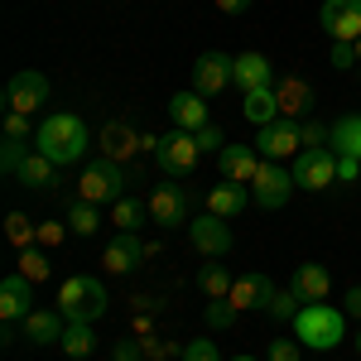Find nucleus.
I'll list each match as a JSON object with an SVG mask.
<instances>
[{
	"label": "nucleus",
	"mask_w": 361,
	"mask_h": 361,
	"mask_svg": "<svg viewBox=\"0 0 361 361\" xmlns=\"http://www.w3.org/2000/svg\"><path fill=\"white\" fill-rule=\"evenodd\" d=\"M87 145H92V135H87V121H82V116L54 111V116H44V121L34 126V149H39V154H49L58 169L82 164V159H87Z\"/></svg>",
	"instance_id": "nucleus-1"
},
{
	"label": "nucleus",
	"mask_w": 361,
	"mask_h": 361,
	"mask_svg": "<svg viewBox=\"0 0 361 361\" xmlns=\"http://www.w3.org/2000/svg\"><path fill=\"white\" fill-rule=\"evenodd\" d=\"M294 337H299V347H308V352H333V347H342V337H347V313H342V304H304L299 308V318H294Z\"/></svg>",
	"instance_id": "nucleus-2"
},
{
	"label": "nucleus",
	"mask_w": 361,
	"mask_h": 361,
	"mask_svg": "<svg viewBox=\"0 0 361 361\" xmlns=\"http://www.w3.org/2000/svg\"><path fill=\"white\" fill-rule=\"evenodd\" d=\"M58 308L68 323H97L106 313V284L97 275H68L58 284Z\"/></svg>",
	"instance_id": "nucleus-3"
},
{
	"label": "nucleus",
	"mask_w": 361,
	"mask_h": 361,
	"mask_svg": "<svg viewBox=\"0 0 361 361\" xmlns=\"http://www.w3.org/2000/svg\"><path fill=\"white\" fill-rule=\"evenodd\" d=\"M126 183H130L126 169L102 154V159H92V164L82 169V178H78V197H82V202H97V207H102V202H121V197H126Z\"/></svg>",
	"instance_id": "nucleus-4"
},
{
	"label": "nucleus",
	"mask_w": 361,
	"mask_h": 361,
	"mask_svg": "<svg viewBox=\"0 0 361 361\" xmlns=\"http://www.w3.org/2000/svg\"><path fill=\"white\" fill-rule=\"evenodd\" d=\"M149 222L164 226V231H178L183 222H193V188L188 183H159L149 193Z\"/></svg>",
	"instance_id": "nucleus-5"
},
{
	"label": "nucleus",
	"mask_w": 361,
	"mask_h": 361,
	"mask_svg": "<svg viewBox=\"0 0 361 361\" xmlns=\"http://www.w3.org/2000/svg\"><path fill=\"white\" fill-rule=\"evenodd\" d=\"M246 188H250V197H255L265 212H279V207L294 197V188H299V183H294V173H289L284 164H275V159H260V169H255V178H250Z\"/></svg>",
	"instance_id": "nucleus-6"
},
{
	"label": "nucleus",
	"mask_w": 361,
	"mask_h": 361,
	"mask_svg": "<svg viewBox=\"0 0 361 361\" xmlns=\"http://www.w3.org/2000/svg\"><path fill=\"white\" fill-rule=\"evenodd\" d=\"M289 173H294V183H299L304 193H323V188L337 183V154L328 145H323V149H299L294 164H289Z\"/></svg>",
	"instance_id": "nucleus-7"
},
{
	"label": "nucleus",
	"mask_w": 361,
	"mask_h": 361,
	"mask_svg": "<svg viewBox=\"0 0 361 361\" xmlns=\"http://www.w3.org/2000/svg\"><path fill=\"white\" fill-rule=\"evenodd\" d=\"M197 159H202V149H197L193 130H173V135H164L159 149H154V164H159V173H169V178H188Z\"/></svg>",
	"instance_id": "nucleus-8"
},
{
	"label": "nucleus",
	"mask_w": 361,
	"mask_h": 361,
	"mask_svg": "<svg viewBox=\"0 0 361 361\" xmlns=\"http://www.w3.org/2000/svg\"><path fill=\"white\" fill-rule=\"evenodd\" d=\"M318 25L333 44H357L361 39V0H323Z\"/></svg>",
	"instance_id": "nucleus-9"
},
{
	"label": "nucleus",
	"mask_w": 361,
	"mask_h": 361,
	"mask_svg": "<svg viewBox=\"0 0 361 361\" xmlns=\"http://www.w3.org/2000/svg\"><path fill=\"white\" fill-rule=\"evenodd\" d=\"M44 102H49V78H44L39 68H25V73H15V78L5 82V111L34 116Z\"/></svg>",
	"instance_id": "nucleus-10"
},
{
	"label": "nucleus",
	"mask_w": 361,
	"mask_h": 361,
	"mask_svg": "<svg viewBox=\"0 0 361 361\" xmlns=\"http://www.w3.org/2000/svg\"><path fill=\"white\" fill-rule=\"evenodd\" d=\"M188 246L197 255H207V260H222L226 250H231V226H226V217H217V212L193 217L188 222Z\"/></svg>",
	"instance_id": "nucleus-11"
},
{
	"label": "nucleus",
	"mask_w": 361,
	"mask_h": 361,
	"mask_svg": "<svg viewBox=\"0 0 361 361\" xmlns=\"http://www.w3.org/2000/svg\"><path fill=\"white\" fill-rule=\"evenodd\" d=\"M304 149V140H299V121H284L279 116L275 126H260V140H255V154L260 159H294Z\"/></svg>",
	"instance_id": "nucleus-12"
},
{
	"label": "nucleus",
	"mask_w": 361,
	"mask_h": 361,
	"mask_svg": "<svg viewBox=\"0 0 361 361\" xmlns=\"http://www.w3.org/2000/svg\"><path fill=\"white\" fill-rule=\"evenodd\" d=\"M231 73H236V58L231 54H197L193 58V92L217 97V92L231 87Z\"/></svg>",
	"instance_id": "nucleus-13"
},
{
	"label": "nucleus",
	"mask_w": 361,
	"mask_h": 361,
	"mask_svg": "<svg viewBox=\"0 0 361 361\" xmlns=\"http://www.w3.org/2000/svg\"><path fill=\"white\" fill-rule=\"evenodd\" d=\"M34 313V279H25L20 270L0 279V318L5 323H25Z\"/></svg>",
	"instance_id": "nucleus-14"
},
{
	"label": "nucleus",
	"mask_w": 361,
	"mask_h": 361,
	"mask_svg": "<svg viewBox=\"0 0 361 361\" xmlns=\"http://www.w3.org/2000/svg\"><path fill=\"white\" fill-rule=\"evenodd\" d=\"M289 289H294L304 304H323V299L333 294V270H328L323 260H304V265H294Z\"/></svg>",
	"instance_id": "nucleus-15"
},
{
	"label": "nucleus",
	"mask_w": 361,
	"mask_h": 361,
	"mask_svg": "<svg viewBox=\"0 0 361 361\" xmlns=\"http://www.w3.org/2000/svg\"><path fill=\"white\" fill-rule=\"evenodd\" d=\"M270 299H275V284H270V275H241L236 284H231V294H226V304L236 308V313H250V308H270Z\"/></svg>",
	"instance_id": "nucleus-16"
},
{
	"label": "nucleus",
	"mask_w": 361,
	"mask_h": 361,
	"mask_svg": "<svg viewBox=\"0 0 361 361\" xmlns=\"http://www.w3.org/2000/svg\"><path fill=\"white\" fill-rule=\"evenodd\" d=\"M149 255V246L140 241L135 231H121L116 241H106V255H102V265H106V275H130L140 260Z\"/></svg>",
	"instance_id": "nucleus-17"
},
{
	"label": "nucleus",
	"mask_w": 361,
	"mask_h": 361,
	"mask_svg": "<svg viewBox=\"0 0 361 361\" xmlns=\"http://www.w3.org/2000/svg\"><path fill=\"white\" fill-rule=\"evenodd\" d=\"M169 121H173V130H202L212 116H207V97L202 92H173L169 97Z\"/></svg>",
	"instance_id": "nucleus-18"
},
{
	"label": "nucleus",
	"mask_w": 361,
	"mask_h": 361,
	"mask_svg": "<svg viewBox=\"0 0 361 361\" xmlns=\"http://www.w3.org/2000/svg\"><path fill=\"white\" fill-rule=\"evenodd\" d=\"M20 328H25L29 347H54V342H63V333H68V318H63V308H34Z\"/></svg>",
	"instance_id": "nucleus-19"
},
{
	"label": "nucleus",
	"mask_w": 361,
	"mask_h": 361,
	"mask_svg": "<svg viewBox=\"0 0 361 361\" xmlns=\"http://www.w3.org/2000/svg\"><path fill=\"white\" fill-rule=\"evenodd\" d=\"M275 97H279V116L284 121H308L313 116V87L299 82V78H279Z\"/></svg>",
	"instance_id": "nucleus-20"
},
{
	"label": "nucleus",
	"mask_w": 361,
	"mask_h": 361,
	"mask_svg": "<svg viewBox=\"0 0 361 361\" xmlns=\"http://www.w3.org/2000/svg\"><path fill=\"white\" fill-rule=\"evenodd\" d=\"M231 82L241 87V97H246V92H260V87H275V68H270V58H265V54H236V73H231Z\"/></svg>",
	"instance_id": "nucleus-21"
},
{
	"label": "nucleus",
	"mask_w": 361,
	"mask_h": 361,
	"mask_svg": "<svg viewBox=\"0 0 361 361\" xmlns=\"http://www.w3.org/2000/svg\"><path fill=\"white\" fill-rule=\"evenodd\" d=\"M217 164H222L226 183H250L255 169H260V154H255V145H226L222 154H217Z\"/></svg>",
	"instance_id": "nucleus-22"
},
{
	"label": "nucleus",
	"mask_w": 361,
	"mask_h": 361,
	"mask_svg": "<svg viewBox=\"0 0 361 361\" xmlns=\"http://www.w3.org/2000/svg\"><path fill=\"white\" fill-rule=\"evenodd\" d=\"M97 145H102V154H106V159L126 164V159L140 149V135L126 126V121H106V126H102V135H97Z\"/></svg>",
	"instance_id": "nucleus-23"
},
{
	"label": "nucleus",
	"mask_w": 361,
	"mask_h": 361,
	"mask_svg": "<svg viewBox=\"0 0 361 361\" xmlns=\"http://www.w3.org/2000/svg\"><path fill=\"white\" fill-rule=\"evenodd\" d=\"M250 202H255V197H250L246 183H226V178H222V183L207 193V212H217V217L231 222V217H241V212H246Z\"/></svg>",
	"instance_id": "nucleus-24"
},
{
	"label": "nucleus",
	"mask_w": 361,
	"mask_h": 361,
	"mask_svg": "<svg viewBox=\"0 0 361 361\" xmlns=\"http://www.w3.org/2000/svg\"><path fill=\"white\" fill-rule=\"evenodd\" d=\"M58 173H63V169H58L54 159H49V154H39V149H29V159L20 164V173H15V178H20L25 188H34V193H49V188L58 183Z\"/></svg>",
	"instance_id": "nucleus-25"
},
{
	"label": "nucleus",
	"mask_w": 361,
	"mask_h": 361,
	"mask_svg": "<svg viewBox=\"0 0 361 361\" xmlns=\"http://www.w3.org/2000/svg\"><path fill=\"white\" fill-rule=\"evenodd\" d=\"M328 149H333V154H352V159H361V111L337 116L333 135H328Z\"/></svg>",
	"instance_id": "nucleus-26"
},
{
	"label": "nucleus",
	"mask_w": 361,
	"mask_h": 361,
	"mask_svg": "<svg viewBox=\"0 0 361 361\" xmlns=\"http://www.w3.org/2000/svg\"><path fill=\"white\" fill-rule=\"evenodd\" d=\"M241 116H246L255 130H260V126H275V121H279V97H275V87L246 92V102H241Z\"/></svg>",
	"instance_id": "nucleus-27"
},
{
	"label": "nucleus",
	"mask_w": 361,
	"mask_h": 361,
	"mask_svg": "<svg viewBox=\"0 0 361 361\" xmlns=\"http://www.w3.org/2000/svg\"><path fill=\"white\" fill-rule=\"evenodd\" d=\"M231 284H236V279L226 270V260H202V265H197V289H202L207 299H226Z\"/></svg>",
	"instance_id": "nucleus-28"
},
{
	"label": "nucleus",
	"mask_w": 361,
	"mask_h": 361,
	"mask_svg": "<svg viewBox=\"0 0 361 361\" xmlns=\"http://www.w3.org/2000/svg\"><path fill=\"white\" fill-rule=\"evenodd\" d=\"M97 226H102V207L78 197V202L68 207V231H73V236H97Z\"/></svg>",
	"instance_id": "nucleus-29"
},
{
	"label": "nucleus",
	"mask_w": 361,
	"mask_h": 361,
	"mask_svg": "<svg viewBox=\"0 0 361 361\" xmlns=\"http://www.w3.org/2000/svg\"><path fill=\"white\" fill-rule=\"evenodd\" d=\"M20 275L34 279V284H44V279L54 275V260H49V250H44V246H25V250H20Z\"/></svg>",
	"instance_id": "nucleus-30"
},
{
	"label": "nucleus",
	"mask_w": 361,
	"mask_h": 361,
	"mask_svg": "<svg viewBox=\"0 0 361 361\" xmlns=\"http://www.w3.org/2000/svg\"><path fill=\"white\" fill-rule=\"evenodd\" d=\"M68 357H92V347H97V333H92V323H68V333L58 342Z\"/></svg>",
	"instance_id": "nucleus-31"
},
{
	"label": "nucleus",
	"mask_w": 361,
	"mask_h": 361,
	"mask_svg": "<svg viewBox=\"0 0 361 361\" xmlns=\"http://www.w3.org/2000/svg\"><path fill=\"white\" fill-rule=\"evenodd\" d=\"M5 236H10V246H15V250L39 246V222H29L25 212H10V217H5Z\"/></svg>",
	"instance_id": "nucleus-32"
},
{
	"label": "nucleus",
	"mask_w": 361,
	"mask_h": 361,
	"mask_svg": "<svg viewBox=\"0 0 361 361\" xmlns=\"http://www.w3.org/2000/svg\"><path fill=\"white\" fill-rule=\"evenodd\" d=\"M145 217H149V202H135V197H121V202H111V222L121 226V231H135Z\"/></svg>",
	"instance_id": "nucleus-33"
},
{
	"label": "nucleus",
	"mask_w": 361,
	"mask_h": 361,
	"mask_svg": "<svg viewBox=\"0 0 361 361\" xmlns=\"http://www.w3.org/2000/svg\"><path fill=\"white\" fill-rule=\"evenodd\" d=\"M299 308H304V299H299L294 289H275V299H270L265 313H270L275 323H294V318H299Z\"/></svg>",
	"instance_id": "nucleus-34"
},
{
	"label": "nucleus",
	"mask_w": 361,
	"mask_h": 361,
	"mask_svg": "<svg viewBox=\"0 0 361 361\" xmlns=\"http://www.w3.org/2000/svg\"><path fill=\"white\" fill-rule=\"evenodd\" d=\"M29 149H34L29 140H15V135H5V145H0V169H5V173L15 178V173H20V164L29 159Z\"/></svg>",
	"instance_id": "nucleus-35"
},
{
	"label": "nucleus",
	"mask_w": 361,
	"mask_h": 361,
	"mask_svg": "<svg viewBox=\"0 0 361 361\" xmlns=\"http://www.w3.org/2000/svg\"><path fill=\"white\" fill-rule=\"evenodd\" d=\"M193 140H197V149H202V154H222V149H226L222 126H212V121H207L202 130H193Z\"/></svg>",
	"instance_id": "nucleus-36"
},
{
	"label": "nucleus",
	"mask_w": 361,
	"mask_h": 361,
	"mask_svg": "<svg viewBox=\"0 0 361 361\" xmlns=\"http://www.w3.org/2000/svg\"><path fill=\"white\" fill-rule=\"evenodd\" d=\"M178 357H183V361H222V352H217V342H212V337H193Z\"/></svg>",
	"instance_id": "nucleus-37"
},
{
	"label": "nucleus",
	"mask_w": 361,
	"mask_h": 361,
	"mask_svg": "<svg viewBox=\"0 0 361 361\" xmlns=\"http://www.w3.org/2000/svg\"><path fill=\"white\" fill-rule=\"evenodd\" d=\"M328 135H333V126H323V121H304V126H299L304 149H323V145H328Z\"/></svg>",
	"instance_id": "nucleus-38"
},
{
	"label": "nucleus",
	"mask_w": 361,
	"mask_h": 361,
	"mask_svg": "<svg viewBox=\"0 0 361 361\" xmlns=\"http://www.w3.org/2000/svg\"><path fill=\"white\" fill-rule=\"evenodd\" d=\"M236 323V308L226 299H207V328H231Z\"/></svg>",
	"instance_id": "nucleus-39"
},
{
	"label": "nucleus",
	"mask_w": 361,
	"mask_h": 361,
	"mask_svg": "<svg viewBox=\"0 0 361 361\" xmlns=\"http://www.w3.org/2000/svg\"><path fill=\"white\" fill-rule=\"evenodd\" d=\"M265 361H299V342L275 337V342H270V352H265Z\"/></svg>",
	"instance_id": "nucleus-40"
},
{
	"label": "nucleus",
	"mask_w": 361,
	"mask_h": 361,
	"mask_svg": "<svg viewBox=\"0 0 361 361\" xmlns=\"http://www.w3.org/2000/svg\"><path fill=\"white\" fill-rule=\"evenodd\" d=\"M361 178V159L352 154H337V183H357Z\"/></svg>",
	"instance_id": "nucleus-41"
},
{
	"label": "nucleus",
	"mask_w": 361,
	"mask_h": 361,
	"mask_svg": "<svg viewBox=\"0 0 361 361\" xmlns=\"http://www.w3.org/2000/svg\"><path fill=\"white\" fill-rule=\"evenodd\" d=\"M5 135L29 140V116H25V111H5Z\"/></svg>",
	"instance_id": "nucleus-42"
},
{
	"label": "nucleus",
	"mask_w": 361,
	"mask_h": 361,
	"mask_svg": "<svg viewBox=\"0 0 361 361\" xmlns=\"http://www.w3.org/2000/svg\"><path fill=\"white\" fill-rule=\"evenodd\" d=\"M68 236V222H44L39 226V246H58Z\"/></svg>",
	"instance_id": "nucleus-43"
},
{
	"label": "nucleus",
	"mask_w": 361,
	"mask_h": 361,
	"mask_svg": "<svg viewBox=\"0 0 361 361\" xmlns=\"http://www.w3.org/2000/svg\"><path fill=\"white\" fill-rule=\"evenodd\" d=\"M333 68H361L357 63V44H333Z\"/></svg>",
	"instance_id": "nucleus-44"
},
{
	"label": "nucleus",
	"mask_w": 361,
	"mask_h": 361,
	"mask_svg": "<svg viewBox=\"0 0 361 361\" xmlns=\"http://www.w3.org/2000/svg\"><path fill=\"white\" fill-rule=\"evenodd\" d=\"M342 313H347V318H361V284H352V289L342 294Z\"/></svg>",
	"instance_id": "nucleus-45"
},
{
	"label": "nucleus",
	"mask_w": 361,
	"mask_h": 361,
	"mask_svg": "<svg viewBox=\"0 0 361 361\" xmlns=\"http://www.w3.org/2000/svg\"><path fill=\"white\" fill-rule=\"evenodd\" d=\"M145 342H116V361H140Z\"/></svg>",
	"instance_id": "nucleus-46"
},
{
	"label": "nucleus",
	"mask_w": 361,
	"mask_h": 361,
	"mask_svg": "<svg viewBox=\"0 0 361 361\" xmlns=\"http://www.w3.org/2000/svg\"><path fill=\"white\" fill-rule=\"evenodd\" d=\"M217 10H222V15H246L250 0H217Z\"/></svg>",
	"instance_id": "nucleus-47"
},
{
	"label": "nucleus",
	"mask_w": 361,
	"mask_h": 361,
	"mask_svg": "<svg viewBox=\"0 0 361 361\" xmlns=\"http://www.w3.org/2000/svg\"><path fill=\"white\" fill-rule=\"evenodd\" d=\"M352 342H357V357H361V328H357V337H352Z\"/></svg>",
	"instance_id": "nucleus-48"
},
{
	"label": "nucleus",
	"mask_w": 361,
	"mask_h": 361,
	"mask_svg": "<svg viewBox=\"0 0 361 361\" xmlns=\"http://www.w3.org/2000/svg\"><path fill=\"white\" fill-rule=\"evenodd\" d=\"M231 361H260V357H231Z\"/></svg>",
	"instance_id": "nucleus-49"
},
{
	"label": "nucleus",
	"mask_w": 361,
	"mask_h": 361,
	"mask_svg": "<svg viewBox=\"0 0 361 361\" xmlns=\"http://www.w3.org/2000/svg\"><path fill=\"white\" fill-rule=\"evenodd\" d=\"M357 63H361V39H357Z\"/></svg>",
	"instance_id": "nucleus-50"
},
{
	"label": "nucleus",
	"mask_w": 361,
	"mask_h": 361,
	"mask_svg": "<svg viewBox=\"0 0 361 361\" xmlns=\"http://www.w3.org/2000/svg\"><path fill=\"white\" fill-rule=\"evenodd\" d=\"M68 361H87V357H68Z\"/></svg>",
	"instance_id": "nucleus-51"
}]
</instances>
